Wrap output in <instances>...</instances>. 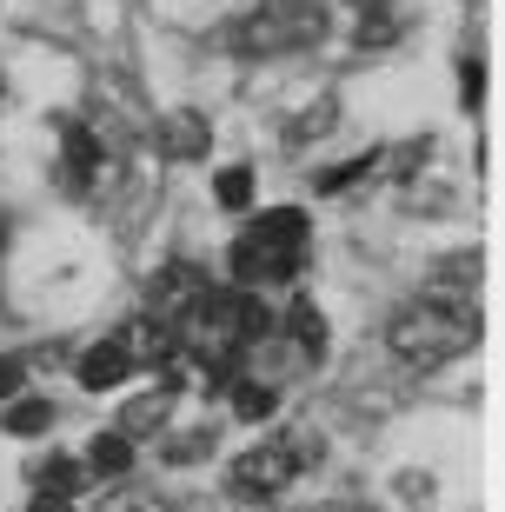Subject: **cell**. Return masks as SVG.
<instances>
[{
	"label": "cell",
	"instance_id": "8fae6325",
	"mask_svg": "<svg viewBox=\"0 0 505 512\" xmlns=\"http://www.w3.org/2000/svg\"><path fill=\"white\" fill-rule=\"evenodd\" d=\"M226 399H233V419H246V426H260V419L280 413V386H266V380H240V373H233Z\"/></svg>",
	"mask_w": 505,
	"mask_h": 512
},
{
	"label": "cell",
	"instance_id": "7a4b0ae2",
	"mask_svg": "<svg viewBox=\"0 0 505 512\" xmlns=\"http://www.w3.org/2000/svg\"><path fill=\"white\" fill-rule=\"evenodd\" d=\"M306 253H313V220L300 207H273L233 240L226 266H233V286H280L306 266Z\"/></svg>",
	"mask_w": 505,
	"mask_h": 512
},
{
	"label": "cell",
	"instance_id": "e0dca14e",
	"mask_svg": "<svg viewBox=\"0 0 505 512\" xmlns=\"http://www.w3.org/2000/svg\"><path fill=\"white\" fill-rule=\"evenodd\" d=\"M333 120H339V107H333V100H313V107H306V114L293 120V127H286V140H293V147H306L313 133H333Z\"/></svg>",
	"mask_w": 505,
	"mask_h": 512
},
{
	"label": "cell",
	"instance_id": "ac0fdd59",
	"mask_svg": "<svg viewBox=\"0 0 505 512\" xmlns=\"http://www.w3.org/2000/svg\"><path fill=\"white\" fill-rule=\"evenodd\" d=\"M20 386H27V360L20 353H0V399H14Z\"/></svg>",
	"mask_w": 505,
	"mask_h": 512
},
{
	"label": "cell",
	"instance_id": "30bf717a",
	"mask_svg": "<svg viewBox=\"0 0 505 512\" xmlns=\"http://www.w3.org/2000/svg\"><path fill=\"white\" fill-rule=\"evenodd\" d=\"M80 466H87V479H127L133 473V439L113 426V433H100L94 446H87V459H80Z\"/></svg>",
	"mask_w": 505,
	"mask_h": 512
},
{
	"label": "cell",
	"instance_id": "5bb4252c",
	"mask_svg": "<svg viewBox=\"0 0 505 512\" xmlns=\"http://www.w3.org/2000/svg\"><path fill=\"white\" fill-rule=\"evenodd\" d=\"M34 486H40V493H54V499H74L80 486H87V466L67 459V453H54V459H40V466H34Z\"/></svg>",
	"mask_w": 505,
	"mask_h": 512
},
{
	"label": "cell",
	"instance_id": "9c48e42d",
	"mask_svg": "<svg viewBox=\"0 0 505 512\" xmlns=\"http://www.w3.org/2000/svg\"><path fill=\"white\" fill-rule=\"evenodd\" d=\"M74 373H80V386H87V393H107V386H120V380H127L133 366H127V353H120V340L107 333V340H94L87 353H80V366H74Z\"/></svg>",
	"mask_w": 505,
	"mask_h": 512
},
{
	"label": "cell",
	"instance_id": "5b68a950",
	"mask_svg": "<svg viewBox=\"0 0 505 512\" xmlns=\"http://www.w3.org/2000/svg\"><path fill=\"white\" fill-rule=\"evenodd\" d=\"M153 446H160V459H167V466H193V459H213L220 426H213L206 413H187V399H180V413L160 426V439H153Z\"/></svg>",
	"mask_w": 505,
	"mask_h": 512
},
{
	"label": "cell",
	"instance_id": "277c9868",
	"mask_svg": "<svg viewBox=\"0 0 505 512\" xmlns=\"http://www.w3.org/2000/svg\"><path fill=\"white\" fill-rule=\"evenodd\" d=\"M326 34V0H253L246 20L233 27V47L246 60H273V54H300Z\"/></svg>",
	"mask_w": 505,
	"mask_h": 512
},
{
	"label": "cell",
	"instance_id": "9a60e30c",
	"mask_svg": "<svg viewBox=\"0 0 505 512\" xmlns=\"http://www.w3.org/2000/svg\"><path fill=\"white\" fill-rule=\"evenodd\" d=\"M47 426H54V406H47V399H7V433L14 439H40L47 433Z\"/></svg>",
	"mask_w": 505,
	"mask_h": 512
},
{
	"label": "cell",
	"instance_id": "7c38bea8",
	"mask_svg": "<svg viewBox=\"0 0 505 512\" xmlns=\"http://www.w3.org/2000/svg\"><path fill=\"white\" fill-rule=\"evenodd\" d=\"M393 34H399L393 0H353V40L359 47H386Z\"/></svg>",
	"mask_w": 505,
	"mask_h": 512
},
{
	"label": "cell",
	"instance_id": "d6986e66",
	"mask_svg": "<svg viewBox=\"0 0 505 512\" xmlns=\"http://www.w3.org/2000/svg\"><path fill=\"white\" fill-rule=\"evenodd\" d=\"M459 94H466V107L479 114V94H486V74H479V60H466V67H459Z\"/></svg>",
	"mask_w": 505,
	"mask_h": 512
},
{
	"label": "cell",
	"instance_id": "ffe728a7",
	"mask_svg": "<svg viewBox=\"0 0 505 512\" xmlns=\"http://www.w3.org/2000/svg\"><path fill=\"white\" fill-rule=\"evenodd\" d=\"M100 512H153V506H147V499H133V493H113Z\"/></svg>",
	"mask_w": 505,
	"mask_h": 512
},
{
	"label": "cell",
	"instance_id": "ba28073f",
	"mask_svg": "<svg viewBox=\"0 0 505 512\" xmlns=\"http://www.w3.org/2000/svg\"><path fill=\"white\" fill-rule=\"evenodd\" d=\"M206 147H213V133H206V120L193 107L160 114V160H206Z\"/></svg>",
	"mask_w": 505,
	"mask_h": 512
},
{
	"label": "cell",
	"instance_id": "3957f363",
	"mask_svg": "<svg viewBox=\"0 0 505 512\" xmlns=\"http://www.w3.org/2000/svg\"><path fill=\"white\" fill-rule=\"evenodd\" d=\"M319 459H326L319 433H266L260 446H246V453L233 459V493L253 499V506H280Z\"/></svg>",
	"mask_w": 505,
	"mask_h": 512
},
{
	"label": "cell",
	"instance_id": "2e32d148",
	"mask_svg": "<svg viewBox=\"0 0 505 512\" xmlns=\"http://www.w3.org/2000/svg\"><path fill=\"white\" fill-rule=\"evenodd\" d=\"M213 200H220L226 213H246V207H253V167H220V180H213Z\"/></svg>",
	"mask_w": 505,
	"mask_h": 512
},
{
	"label": "cell",
	"instance_id": "4fadbf2b",
	"mask_svg": "<svg viewBox=\"0 0 505 512\" xmlns=\"http://www.w3.org/2000/svg\"><path fill=\"white\" fill-rule=\"evenodd\" d=\"M286 340H293L300 360H326V320H319L313 300H300L293 313H286Z\"/></svg>",
	"mask_w": 505,
	"mask_h": 512
},
{
	"label": "cell",
	"instance_id": "7402d4cb",
	"mask_svg": "<svg viewBox=\"0 0 505 512\" xmlns=\"http://www.w3.org/2000/svg\"><path fill=\"white\" fill-rule=\"evenodd\" d=\"M0 94H7V87H0Z\"/></svg>",
	"mask_w": 505,
	"mask_h": 512
},
{
	"label": "cell",
	"instance_id": "8992f818",
	"mask_svg": "<svg viewBox=\"0 0 505 512\" xmlns=\"http://www.w3.org/2000/svg\"><path fill=\"white\" fill-rule=\"evenodd\" d=\"M100 180H107V147L94 140V127H67L60 133V187L94 193Z\"/></svg>",
	"mask_w": 505,
	"mask_h": 512
},
{
	"label": "cell",
	"instance_id": "52a82bcc",
	"mask_svg": "<svg viewBox=\"0 0 505 512\" xmlns=\"http://www.w3.org/2000/svg\"><path fill=\"white\" fill-rule=\"evenodd\" d=\"M206 273L200 266H187V260H173V266H160V280H153V320H167V326H180L200 306V293H206Z\"/></svg>",
	"mask_w": 505,
	"mask_h": 512
},
{
	"label": "cell",
	"instance_id": "44dd1931",
	"mask_svg": "<svg viewBox=\"0 0 505 512\" xmlns=\"http://www.w3.org/2000/svg\"><path fill=\"white\" fill-rule=\"evenodd\" d=\"M27 512H74V499H54V493H34V506Z\"/></svg>",
	"mask_w": 505,
	"mask_h": 512
},
{
	"label": "cell",
	"instance_id": "6da1fadb",
	"mask_svg": "<svg viewBox=\"0 0 505 512\" xmlns=\"http://www.w3.org/2000/svg\"><path fill=\"white\" fill-rule=\"evenodd\" d=\"M386 340H393L399 366H412V373H439V366L466 360L479 346V260L459 253V260L439 266L426 293H412L393 313Z\"/></svg>",
	"mask_w": 505,
	"mask_h": 512
}]
</instances>
